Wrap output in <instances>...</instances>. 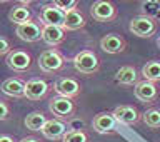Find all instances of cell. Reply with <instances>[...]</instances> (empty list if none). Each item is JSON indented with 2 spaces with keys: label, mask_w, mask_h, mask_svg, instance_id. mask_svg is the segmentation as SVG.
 Here are the masks:
<instances>
[{
  "label": "cell",
  "mask_w": 160,
  "mask_h": 142,
  "mask_svg": "<svg viewBox=\"0 0 160 142\" xmlns=\"http://www.w3.org/2000/svg\"><path fill=\"white\" fill-rule=\"evenodd\" d=\"M73 67L80 74L92 75L100 69V62H98V57L92 50H82L73 57Z\"/></svg>",
  "instance_id": "1"
},
{
  "label": "cell",
  "mask_w": 160,
  "mask_h": 142,
  "mask_svg": "<svg viewBox=\"0 0 160 142\" xmlns=\"http://www.w3.org/2000/svg\"><path fill=\"white\" fill-rule=\"evenodd\" d=\"M130 32L137 37L142 39H148L157 32V22L152 17H147V15H138V17L132 18L130 22Z\"/></svg>",
  "instance_id": "2"
},
{
  "label": "cell",
  "mask_w": 160,
  "mask_h": 142,
  "mask_svg": "<svg viewBox=\"0 0 160 142\" xmlns=\"http://www.w3.org/2000/svg\"><path fill=\"white\" fill-rule=\"evenodd\" d=\"M63 64H65L63 57L53 49L45 50L38 57V67L43 72H57V70H60L63 67Z\"/></svg>",
  "instance_id": "3"
},
{
  "label": "cell",
  "mask_w": 160,
  "mask_h": 142,
  "mask_svg": "<svg viewBox=\"0 0 160 142\" xmlns=\"http://www.w3.org/2000/svg\"><path fill=\"white\" fill-rule=\"evenodd\" d=\"M90 15L97 22H112L117 18V8L113 7V3L105 2V0H98L92 5L90 8Z\"/></svg>",
  "instance_id": "4"
},
{
  "label": "cell",
  "mask_w": 160,
  "mask_h": 142,
  "mask_svg": "<svg viewBox=\"0 0 160 142\" xmlns=\"http://www.w3.org/2000/svg\"><path fill=\"white\" fill-rule=\"evenodd\" d=\"M133 94L135 97L142 102H155L158 97V89L153 82H148V80H140V82L135 84V89H133Z\"/></svg>",
  "instance_id": "5"
},
{
  "label": "cell",
  "mask_w": 160,
  "mask_h": 142,
  "mask_svg": "<svg viewBox=\"0 0 160 142\" xmlns=\"http://www.w3.org/2000/svg\"><path fill=\"white\" fill-rule=\"evenodd\" d=\"M53 89L58 94V97H65V99H73L80 94V84L75 79H70V77L58 79L55 82Z\"/></svg>",
  "instance_id": "6"
},
{
  "label": "cell",
  "mask_w": 160,
  "mask_h": 142,
  "mask_svg": "<svg viewBox=\"0 0 160 142\" xmlns=\"http://www.w3.org/2000/svg\"><path fill=\"white\" fill-rule=\"evenodd\" d=\"M38 17L42 20V25H53V27L63 29L65 13L60 12V10L57 7H53V5H45V7L40 10Z\"/></svg>",
  "instance_id": "7"
},
{
  "label": "cell",
  "mask_w": 160,
  "mask_h": 142,
  "mask_svg": "<svg viewBox=\"0 0 160 142\" xmlns=\"http://www.w3.org/2000/svg\"><path fill=\"white\" fill-rule=\"evenodd\" d=\"M48 92V84L42 79H32L25 84V92L23 97H27L30 100H40L43 99Z\"/></svg>",
  "instance_id": "8"
},
{
  "label": "cell",
  "mask_w": 160,
  "mask_h": 142,
  "mask_svg": "<svg viewBox=\"0 0 160 142\" xmlns=\"http://www.w3.org/2000/svg\"><path fill=\"white\" fill-rule=\"evenodd\" d=\"M112 115L115 117L117 122L125 124V125H135L140 120L138 110L135 107H132V105H118L112 112Z\"/></svg>",
  "instance_id": "9"
},
{
  "label": "cell",
  "mask_w": 160,
  "mask_h": 142,
  "mask_svg": "<svg viewBox=\"0 0 160 142\" xmlns=\"http://www.w3.org/2000/svg\"><path fill=\"white\" fill-rule=\"evenodd\" d=\"M125 42L123 37H120L117 34H108V35H103L100 39V49L107 54H120L125 50Z\"/></svg>",
  "instance_id": "10"
},
{
  "label": "cell",
  "mask_w": 160,
  "mask_h": 142,
  "mask_svg": "<svg viewBox=\"0 0 160 142\" xmlns=\"http://www.w3.org/2000/svg\"><path fill=\"white\" fill-rule=\"evenodd\" d=\"M30 62H32L30 55L27 52H23V50H13V52H10L7 55L8 69L15 70V72H23V70H27L30 67Z\"/></svg>",
  "instance_id": "11"
},
{
  "label": "cell",
  "mask_w": 160,
  "mask_h": 142,
  "mask_svg": "<svg viewBox=\"0 0 160 142\" xmlns=\"http://www.w3.org/2000/svg\"><path fill=\"white\" fill-rule=\"evenodd\" d=\"M50 112L57 117H68L73 114L75 105L72 102V99H65V97H53L48 104Z\"/></svg>",
  "instance_id": "12"
},
{
  "label": "cell",
  "mask_w": 160,
  "mask_h": 142,
  "mask_svg": "<svg viewBox=\"0 0 160 142\" xmlns=\"http://www.w3.org/2000/svg\"><path fill=\"white\" fill-rule=\"evenodd\" d=\"M17 35L18 39L25 40V42H37V40L42 39V29L35 22H27L17 25Z\"/></svg>",
  "instance_id": "13"
},
{
  "label": "cell",
  "mask_w": 160,
  "mask_h": 142,
  "mask_svg": "<svg viewBox=\"0 0 160 142\" xmlns=\"http://www.w3.org/2000/svg\"><path fill=\"white\" fill-rule=\"evenodd\" d=\"M115 127H117V120H115V117L112 114L102 112V114H97L93 117V129L97 130L98 134L113 132Z\"/></svg>",
  "instance_id": "14"
},
{
  "label": "cell",
  "mask_w": 160,
  "mask_h": 142,
  "mask_svg": "<svg viewBox=\"0 0 160 142\" xmlns=\"http://www.w3.org/2000/svg\"><path fill=\"white\" fill-rule=\"evenodd\" d=\"M40 132L43 134V137H47L50 140H58L65 135L67 127H65L63 122H60L57 119H52V120H47V122H45V125L42 127Z\"/></svg>",
  "instance_id": "15"
},
{
  "label": "cell",
  "mask_w": 160,
  "mask_h": 142,
  "mask_svg": "<svg viewBox=\"0 0 160 142\" xmlns=\"http://www.w3.org/2000/svg\"><path fill=\"white\" fill-rule=\"evenodd\" d=\"M42 40L48 45H58L65 40V30L53 25H42Z\"/></svg>",
  "instance_id": "16"
},
{
  "label": "cell",
  "mask_w": 160,
  "mask_h": 142,
  "mask_svg": "<svg viewBox=\"0 0 160 142\" xmlns=\"http://www.w3.org/2000/svg\"><path fill=\"white\" fill-rule=\"evenodd\" d=\"M2 92L8 97H23L25 92V84L20 79H7L2 84Z\"/></svg>",
  "instance_id": "17"
},
{
  "label": "cell",
  "mask_w": 160,
  "mask_h": 142,
  "mask_svg": "<svg viewBox=\"0 0 160 142\" xmlns=\"http://www.w3.org/2000/svg\"><path fill=\"white\" fill-rule=\"evenodd\" d=\"M115 80L118 84H123V85H132V84H137L138 82V75H137V70L132 65H123L117 70V75H115Z\"/></svg>",
  "instance_id": "18"
},
{
  "label": "cell",
  "mask_w": 160,
  "mask_h": 142,
  "mask_svg": "<svg viewBox=\"0 0 160 142\" xmlns=\"http://www.w3.org/2000/svg\"><path fill=\"white\" fill-rule=\"evenodd\" d=\"M83 27H85V18L77 8L72 10V12H68V13H65L63 30H78V29H83Z\"/></svg>",
  "instance_id": "19"
},
{
  "label": "cell",
  "mask_w": 160,
  "mask_h": 142,
  "mask_svg": "<svg viewBox=\"0 0 160 142\" xmlns=\"http://www.w3.org/2000/svg\"><path fill=\"white\" fill-rule=\"evenodd\" d=\"M142 75L143 80H148V82H158L160 80V62L158 60H150L142 67Z\"/></svg>",
  "instance_id": "20"
},
{
  "label": "cell",
  "mask_w": 160,
  "mask_h": 142,
  "mask_svg": "<svg viewBox=\"0 0 160 142\" xmlns=\"http://www.w3.org/2000/svg\"><path fill=\"white\" fill-rule=\"evenodd\" d=\"M8 18H10V22H13L17 25L27 24L30 22V10L25 5H17V7H13L8 12Z\"/></svg>",
  "instance_id": "21"
},
{
  "label": "cell",
  "mask_w": 160,
  "mask_h": 142,
  "mask_svg": "<svg viewBox=\"0 0 160 142\" xmlns=\"http://www.w3.org/2000/svg\"><path fill=\"white\" fill-rule=\"evenodd\" d=\"M47 120L48 119L45 117L42 112H32L25 117V125H27V129H30V130H42V127L45 125Z\"/></svg>",
  "instance_id": "22"
},
{
  "label": "cell",
  "mask_w": 160,
  "mask_h": 142,
  "mask_svg": "<svg viewBox=\"0 0 160 142\" xmlns=\"http://www.w3.org/2000/svg\"><path fill=\"white\" fill-rule=\"evenodd\" d=\"M142 120L150 129H160V109H148L142 115Z\"/></svg>",
  "instance_id": "23"
},
{
  "label": "cell",
  "mask_w": 160,
  "mask_h": 142,
  "mask_svg": "<svg viewBox=\"0 0 160 142\" xmlns=\"http://www.w3.org/2000/svg\"><path fill=\"white\" fill-rule=\"evenodd\" d=\"M62 139L63 142H87V134L83 130H67Z\"/></svg>",
  "instance_id": "24"
},
{
  "label": "cell",
  "mask_w": 160,
  "mask_h": 142,
  "mask_svg": "<svg viewBox=\"0 0 160 142\" xmlns=\"http://www.w3.org/2000/svg\"><path fill=\"white\" fill-rule=\"evenodd\" d=\"M52 5H53V7H57L60 12L68 13V12H72V10L77 8L78 2H77V0H67V2H65V0H55Z\"/></svg>",
  "instance_id": "25"
},
{
  "label": "cell",
  "mask_w": 160,
  "mask_h": 142,
  "mask_svg": "<svg viewBox=\"0 0 160 142\" xmlns=\"http://www.w3.org/2000/svg\"><path fill=\"white\" fill-rule=\"evenodd\" d=\"M142 7H145L143 10L147 12V17H150V15H160V12L157 10V8H160L158 2H143Z\"/></svg>",
  "instance_id": "26"
},
{
  "label": "cell",
  "mask_w": 160,
  "mask_h": 142,
  "mask_svg": "<svg viewBox=\"0 0 160 142\" xmlns=\"http://www.w3.org/2000/svg\"><path fill=\"white\" fill-rule=\"evenodd\" d=\"M10 42L7 39H3V37H0V55H5V54H10Z\"/></svg>",
  "instance_id": "27"
},
{
  "label": "cell",
  "mask_w": 160,
  "mask_h": 142,
  "mask_svg": "<svg viewBox=\"0 0 160 142\" xmlns=\"http://www.w3.org/2000/svg\"><path fill=\"white\" fill-rule=\"evenodd\" d=\"M8 117V105L0 100V120H5Z\"/></svg>",
  "instance_id": "28"
},
{
  "label": "cell",
  "mask_w": 160,
  "mask_h": 142,
  "mask_svg": "<svg viewBox=\"0 0 160 142\" xmlns=\"http://www.w3.org/2000/svg\"><path fill=\"white\" fill-rule=\"evenodd\" d=\"M0 142H13V139L10 135H0Z\"/></svg>",
  "instance_id": "29"
},
{
  "label": "cell",
  "mask_w": 160,
  "mask_h": 142,
  "mask_svg": "<svg viewBox=\"0 0 160 142\" xmlns=\"http://www.w3.org/2000/svg\"><path fill=\"white\" fill-rule=\"evenodd\" d=\"M20 142H38V140L35 139V137H25V139H22Z\"/></svg>",
  "instance_id": "30"
},
{
  "label": "cell",
  "mask_w": 160,
  "mask_h": 142,
  "mask_svg": "<svg viewBox=\"0 0 160 142\" xmlns=\"http://www.w3.org/2000/svg\"><path fill=\"white\" fill-rule=\"evenodd\" d=\"M157 45H158V49H160V39L157 40Z\"/></svg>",
  "instance_id": "31"
}]
</instances>
